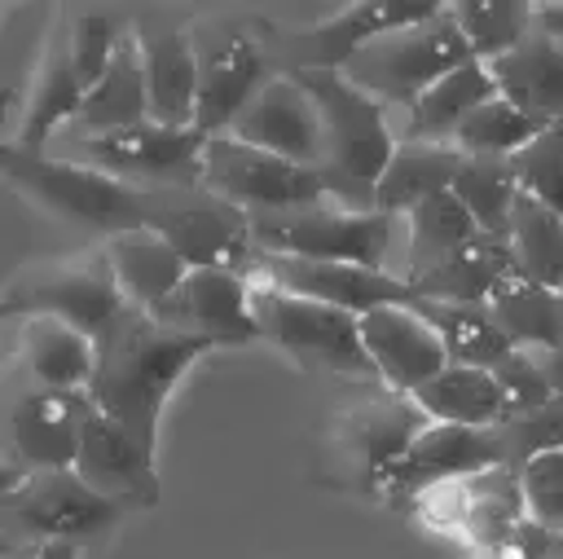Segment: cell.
<instances>
[{
	"instance_id": "cell-1",
	"label": "cell",
	"mask_w": 563,
	"mask_h": 559,
	"mask_svg": "<svg viewBox=\"0 0 563 559\" xmlns=\"http://www.w3.org/2000/svg\"><path fill=\"white\" fill-rule=\"evenodd\" d=\"M211 348V339L163 326L154 313L128 304V313L97 339V374L88 383V396L101 414H110L145 449L158 453L163 405L185 370Z\"/></svg>"
},
{
	"instance_id": "cell-2",
	"label": "cell",
	"mask_w": 563,
	"mask_h": 559,
	"mask_svg": "<svg viewBox=\"0 0 563 559\" xmlns=\"http://www.w3.org/2000/svg\"><path fill=\"white\" fill-rule=\"evenodd\" d=\"M286 75H295L303 84V92L312 97V106L321 114V132H325L321 176L330 185V198L352 211H374V189L396 154L383 101L361 92L343 70L295 66Z\"/></svg>"
},
{
	"instance_id": "cell-3",
	"label": "cell",
	"mask_w": 563,
	"mask_h": 559,
	"mask_svg": "<svg viewBox=\"0 0 563 559\" xmlns=\"http://www.w3.org/2000/svg\"><path fill=\"white\" fill-rule=\"evenodd\" d=\"M0 176L48 207L53 216L70 224L101 229L106 238L128 233V229H158L172 194L128 185L119 176H106L88 163L75 158H53V154H26L18 145H0Z\"/></svg>"
},
{
	"instance_id": "cell-4",
	"label": "cell",
	"mask_w": 563,
	"mask_h": 559,
	"mask_svg": "<svg viewBox=\"0 0 563 559\" xmlns=\"http://www.w3.org/2000/svg\"><path fill=\"white\" fill-rule=\"evenodd\" d=\"M255 295V317L268 343H277L286 357H295L303 370H325V374H356V379H378L365 339H361V317L277 291L264 277H251Z\"/></svg>"
},
{
	"instance_id": "cell-5",
	"label": "cell",
	"mask_w": 563,
	"mask_h": 559,
	"mask_svg": "<svg viewBox=\"0 0 563 559\" xmlns=\"http://www.w3.org/2000/svg\"><path fill=\"white\" fill-rule=\"evenodd\" d=\"M202 189L242 216H273V211H299L330 198V185L321 167L290 163L282 154L255 150L238 136H207L202 145Z\"/></svg>"
},
{
	"instance_id": "cell-6",
	"label": "cell",
	"mask_w": 563,
	"mask_h": 559,
	"mask_svg": "<svg viewBox=\"0 0 563 559\" xmlns=\"http://www.w3.org/2000/svg\"><path fill=\"white\" fill-rule=\"evenodd\" d=\"M260 251L321 260V264H361L387 268V246L400 216L387 211H352V207H299L273 216H246Z\"/></svg>"
},
{
	"instance_id": "cell-7",
	"label": "cell",
	"mask_w": 563,
	"mask_h": 559,
	"mask_svg": "<svg viewBox=\"0 0 563 559\" xmlns=\"http://www.w3.org/2000/svg\"><path fill=\"white\" fill-rule=\"evenodd\" d=\"M462 62H471V44H466V35L457 31V22L449 18V4H444V13H435L431 22L391 31L383 40H374L369 48H361L343 66V75L361 92H369L374 101L413 106L435 79H444Z\"/></svg>"
},
{
	"instance_id": "cell-8",
	"label": "cell",
	"mask_w": 563,
	"mask_h": 559,
	"mask_svg": "<svg viewBox=\"0 0 563 559\" xmlns=\"http://www.w3.org/2000/svg\"><path fill=\"white\" fill-rule=\"evenodd\" d=\"M4 313L57 317V321H70L84 335L101 339L128 313V295L114 277L110 255L92 251V255H79V260L22 268L4 291Z\"/></svg>"
},
{
	"instance_id": "cell-9",
	"label": "cell",
	"mask_w": 563,
	"mask_h": 559,
	"mask_svg": "<svg viewBox=\"0 0 563 559\" xmlns=\"http://www.w3.org/2000/svg\"><path fill=\"white\" fill-rule=\"evenodd\" d=\"M202 145H207V136L198 128H167V123L145 119L136 128L101 132V136L75 132L66 158L88 163L128 185H141V180L202 185Z\"/></svg>"
},
{
	"instance_id": "cell-10",
	"label": "cell",
	"mask_w": 563,
	"mask_h": 559,
	"mask_svg": "<svg viewBox=\"0 0 563 559\" xmlns=\"http://www.w3.org/2000/svg\"><path fill=\"white\" fill-rule=\"evenodd\" d=\"M194 53H198V119H194V128L202 136H224L238 123V114L260 97V88L273 79L268 48L246 26H198Z\"/></svg>"
},
{
	"instance_id": "cell-11",
	"label": "cell",
	"mask_w": 563,
	"mask_h": 559,
	"mask_svg": "<svg viewBox=\"0 0 563 559\" xmlns=\"http://www.w3.org/2000/svg\"><path fill=\"white\" fill-rule=\"evenodd\" d=\"M497 467H515L501 427H462V423H427L405 458L383 475V493L400 502H418L440 484H457Z\"/></svg>"
},
{
	"instance_id": "cell-12",
	"label": "cell",
	"mask_w": 563,
	"mask_h": 559,
	"mask_svg": "<svg viewBox=\"0 0 563 559\" xmlns=\"http://www.w3.org/2000/svg\"><path fill=\"white\" fill-rule=\"evenodd\" d=\"M128 506L88 489L75 471H31L18 493H9L13 524L40 541H92L123 519Z\"/></svg>"
},
{
	"instance_id": "cell-13",
	"label": "cell",
	"mask_w": 563,
	"mask_h": 559,
	"mask_svg": "<svg viewBox=\"0 0 563 559\" xmlns=\"http://www.w3.org/2000/svg\"><path fill=\"white\" fill-rule=\"evenodd\" d=\"M435 13H444V4H422V0H356V4H343L325 22L290 31L282 40V53L290 62L286 70H295V66L343 70L374 40H383L391 31H405V26H418V22H431Z\"/></svg>"
},
{
	"instance_id": "cell-14",
	"label": "cell",
	"mask_w": 563,
	"mask_h": 559,
	"mask_svg": "<svg viewBox=\"0 0 563 559\" xmlns=\"http://www.w3.org/2000/svg\"><path fill=\"white\" fill-rule=\"evenodd\" d=\"M251 277H264L277 291H290V295L343 308L352 317H365L374 308L418 304V291L405 277H396L387 268H361V264H321V260H295V255L260 251Z\"/></svg>"
},
{
	"instance_id": "cell-15",
	"label": "cell",
	"mask_w": 563,
	"mask_h": 559,
	"mask_svg": "<svg viewBox=\"0 0 563 559\" xmlns=\"http://www.w3.org/2000/svg\"><path fill=\"white\" fill-rule=\"evenodd\" d=\"M251 291L255 286H251L246 273H233V268H189V277L180 282V291L154 317L163 326L202 335L216 348L255 343V339H264V330H260L255 295Z\"/></svg>"
},
{
	"instance_id": "cell-16",
	"label": "cell",
	"mask_w": 563,
	"mask_h": 559,
	"mask_svg": "<svg viewBox=\"0 0 563 559\" xmlns=\"http://www.w3.org/2000/svg\"><path fill=\"white\" fill-rule=\"evenodd\" d=\"M229 136H238L255 150L282 154L290 163H303V167H321V158H325L321 114H317L312 97L303 92V84L286 70L260 88V97L238 114Z\"/></svg>"
},
{
	"instance_id": "cell-17",
	"label": "cell",
	"mask_w": 563,
	"mask_h": 559,
	"mask_svg": "<svg viewBox=\"0 0 563 559\" xmlns=\"http://www.w3.org/2000/svg\"><path fill=\"white\" fill-rule=\"evenodd\" d=\"M88 489L106 493L110 502L141 511L158 502V462L154 449H145L128 427H119L110 414L92 409L84 423L79 458L70 467Z\"/></svg>"
},
{
	"instance_id": "cell-18",
	"label": "cell",
	"mask_w": 563,
	"mask_h": 559,
	"mask_svg": "<svg viewBox=\"0 0 563 559\" xmlns=\"http://www.w3.org/2000/svg\"><path fill=\"white\" fill-rule=\"evenodd\" d=\"M88 392H53V387H26L9 409V436L13 453L31 471H70L79 458L84 423L92 414Z\"/></svg>"
},
{
	"instance_id": "cell-19",
	"label": "cell",
	"mask_w": 563,
	"mask_h": 559,
	"mask_svg": "<svg viewBox=\"0 0 563 559\" xmlns=\"http://www.w3.org/2000/svg\"><path fill=\"white\" fill-rule=\"evenodd\" d=\"M158 233L180 251V260L189 268H233V273H255L260 246L251 238V220L220 202V198H202V202H167Z\"/></svg>"
},
{
	"instance_id": "cell-20",
	"label": "cell",
	"mask_w": 563,
	"mask_h": 559,
	"mask_svg": "<svg viewBox=\"0 0 563 559\" xmlns=\"http://www.w3.org/2000/svg\"><path fill=\"white\" fill-rule=\"evenodd\" d=\"M361 339H365V352H369L378 379L387 383V392L413 396L422 383H431L449 365V352H444L440 335L413 313V304L365 313L361 317Z\"/></svg>"
},
{
	"instance_id": "cell-21",
	"label": "cell",
	"mask_w": 563,
	"mask_h": 559,
	"mask_svg": "<svg viewBox=\"0 0 563 559\" xmlns=\"http://www.w3.org/2000/svg\"><path fill=\"white\" fill-rule=\"evenodd\" d=\"M427 423L431 418L422 414V405L405 392L369 396V401H361L343 414V445H347L365 489L383 484V475L405 458V449L418 440V431Z\"/></svg>"
},
{
	"instance_id": "cell-22",
	"label": "cell",
	"mask_w": 563,
	"mask_h": 559,
	"mask_svg": "<svg viewBox=\"0 0 563 559\" xmlns=\"http://www.w3.org/2000/svg\"><path fill=\"white\" fill-rule=\"evenodd\" d=\"M84 79L75 70V57H70V44H66V31L62 22L53 26L48 35V48L35 66V79H31V92H26V106H22V123H18V136L9 145L26 150V154H44L48 136L62 128V123H75L79 110H84Z\"/></svg>"
},
{
	"instance_id": "cell-23",
	"label": "cell",
	"mask_w": 563,
	"mask_h": 559,
	"mask_svg": "<svg viewBox=\"0 0 563 559\" xmlns=\"http://www.w3.org/2000/svg\"><path fill=\"white\" fill-rule=\"evenodd\" d=\"M145 88H150V119L167 128H194L198 119V53L194 31H136Z\"/></svg>"
},
{
	"instance_id": "cell-24",
	"label": "cell",
	"mask_w": 563,
	"mask_h": 559,
	"mask_svg": "<svg viewBox=\"0 0 563 559\" xmlns=\"http://www.w3.org/2000/svg\"><path fill=\"white\" fill-rule=\"evenodd\" d=\"M114 264V277L128 295L132 308H145V313H158L176 291L180 282L189 277V264L180 260V251L158 233V229H128V233H114L106 238L101 246Z\"/></svg>"
},
{
	"instance_id": "cell-25",
	"label": "cell",
	"mask_w": 563,
	"mask_h": 559,
	"mask_svg": "<svg viewBox=\"0 0 563 559\" xmlns=\"http://www.w3.org/2000/svg\"><path fill=\"white\" fill-rule=\"evenodd\" d=\"M18 357L31 383L53 392H88L97 374V339L57 317H26Z\"/></svg>"
},
{
	"instance_id": "cell-26",
	"label": "cell",
	"mask_w": 563,
	"mask_h": 559,
	"mask_svg": "<svg viewBox=\"0 0 563 559\" xmlns=\"http://www.w3.org/2000/svg\"><path fill=\"white\" fill-rule=\"evenodd\" d=\"M515 273V255L506 238L479 233L449 260L422 268L418 277H405L418 299H449V304H488V295Z\"/></svg>"
},
{
	"instance_id": "cell-27",
	"label": "cell",
	"mask_w": 563,
	"mask_h": 559,
	"mask_svg": "<svg viewBox=\"0 0 563 559\" xmlns=\"http://www.w3.org/2000/svg\"><path fill=\"white\" fill-rule=\"evenodd\" d=\"M488 70L497 79V92L506 101H515L523 114H532L541 123L563 119V44L532 31L519 48L488 62Z\"/></svg>"
},
{
	"instance_id": "cell-28",
	"label": "cell",
	"mask_w": 563,
	"mask_h": 559,
	"mask_svg": "<svg viewBox=\"0 0 563 559\" xmlns=\"http://www.w3.org/2000/svg\"><path fill=\"white\" fill-rule=\"evenodd\" d=\"M501 97L497 79L488 70V62H462L457 70H449L444 79H435L413 106H409V123H405V141H440L453 145L457 128L484 106Z\"/></svg>"
},
{
	"instance_id": "cell-29",
	"label": "cell",
	"mask_w": 563,
	"mask_h": 559,
	"mask_svg": "<svg viewBox=\"0 0 563 559\" xmlns=\"http://www.w3.org/2000/svg\"><path fill=\"white\" fill-rule=\"evenodd\" d=\"M466 154L457 145H440V141H400L378 189H374V211L387 216H409L422 198L453 189V176L462 172Z\"/></svg>"
},
{
	"instance_id": "cell-30",
	"label": "cell",
	"mask_w": 563,
	"mask_h": 559,
	"mask_svg": "<svg viewBox=\"0 0 563 559\" xmlns=\"http://www.w3.org/2000/svg\"><path fill=\"white\" fill-rule=\"evenodd\" d=\"M150 119V88H145V62H141V44L136 31L123 40V48L114 53L110 70L88 88L84 110L75 119V132L84 136H101V132H123Z\"/></svg>"
},
{
	"instance_id": "cell-31",
	"label": "cell",
	"mask_w": 563,
	"mask_h": 559,
	"mask_svg": "<svg viewBox=\"0 0 563 559\" xmlns=\"http://www.w3.org/2000/svg\"><path fill=\"white\" fill-rule=\"evenodd\" d=\"M413 401L422 405V414L431 423L501 427L510 418L497 374L493 370H479V365H457V361H449L431 383H422L413 392Z\"/></svg>"
},
{
	"instance_id": "cell-32",
	"label": "cell",
	"mask_w": 563,
	"mask_h": 559,
	"mask_svg": "<svg viewBox=\"0 0 563 559\" xmlns=\"http://www.w3.org/2000/svg\"><path fill=\"white\" fill-rule=\"evenodd\" d=\"M488 313L519 352H563V299L559 291L510 273L493 295Z\"/></svg>"
},
{
	"instance_id": "cell-33",
	"label": "cell",
	"mask_w": 563,
	"mask_h": 559,
	"mask_svg": "<svg viewBox=\"0 0 563 559\" xmlns=\"http://www.w3.org/2000/svg\"><path fill=\"white\" fill-rule=\"evenodd\" d=\"M413 313L440 335L449 361L457 365H479V370H497L515 348L501 335V326L493 321L488 304H449V299H418Z\"/></svg>"
},
{
	"instance_id": "cell-34",
	"label": "cell",
	"mask_w": 563,
	"mask_h": 559,
	"mask_svg": "<svg viewBox=\"0 0 563 559\" xmlns=\"http://www.w3.org/2000/svg\"><path fill=\"white\" fill-rule=\"evenodd\" d=\"M506 246L515 255V273L532 277L550 291L563 286V211L519 194L506 229Z\"/></svg>"
},
{
	"instance_id": "cell-35",
	"label": "cell",
	"mask_w": 563,
	"mask_h": 559,
	"mask_svg": "<svg viewBox=\"0 0 563 559\" xmlns=\"http://www.w3.org/2000/svg\"><path fill=\"white\" fill-rule=\"evenodd\" d=\"M405 229H409V268H405V277H418L422 268L449 260V255L462 251L471 238H479L475 216L466 211V202H462L453 189L422 198V202L405 216Z\"/></svg>"
},
{
	"instance_id": "cell-36",
	"label": "cell",
	"mask_w": 563,
	"mask_h": 559,
	"mask_svg": "<svg viewBox=\"0 0 563 559\" xmlns=\"http://www.w3.org/2000/svg\"><path fill=\"white\" fill-rule=\"evenodd\" d=\"M449 18L466 35L475 62H497L532 35V4L519 0H462L449 4Z\"/></svg>"
},
{
	"instance_id": "cell-37",
	"label": "cell",
	"mask_w": 563,
	"mask_h": 559,
	"mask_svg": "<svg viewBox=\"0 0 563 559\" xmlns=\"http://www.w3.org/2000/svg\"><path fill=\"white\" fill-rule=\"evenodd\" d=\"M545 128H550V123L523 114L515 101L493 97V101H484V106L457 128L453 145H457L466 158H510V154H519L532 136H541Z\"/></svg>"
},
{
	"instance_id": "cell-38",
	"label": "cell",
	"mask_w": 563,
	"mask_h": 559,
	"mask_svg": "<svg viewBox=\"0 0 563 559\" xmlns=\"http://www.w3.org/2000/svg\"><path fill=\"white\" fill-rule=\"evenodd\" d=\"M453 194L466 202V211L475 216L479 233L506 238L510 229V211L519 202V180L510 172L506 158H466L462 172L453 176Z\"/></svg>"
},
{
	"instance_id": "cell-39",
	"label": "cell",
	"mask_w": 563,
	"mask_h": 559,
	"mask_svg": "<svg viewBox=\"0 0 563 559\" xmlns=\"http://www.w3.org/2000/svg\"><path fill=\"white\" fill-rule=\"evenodd\" d=\"M62 31H66V44H70L84 88H92L110 70L114 53L132 35V26L123 22L119 9H62Z\"/></svg>"
},
{
	"instance_id": "cell-40",
	"label": "cell",
	"mask_w": 563,
	"mask_h": 559,
	"mask_svg": "<svg viewBox=\"0 0 563 559\" xmlns=\"http://www.w3.org/2000/svg\"><path fill=\"white\" fill-rule=\"evenodd\" d=\"M506 163H510V172L519 180V194L563 211V119H554L541 136H532Z\"/></svg>"
},
{
	"instance_id": "cell-41",
	"label": "cell",
	"mask_w": 563,
	"mask_h": 559,
	"mask_svg": "<svg viewBox=\"0 0 563 559\" xmlns=\"http://www.w3.org/2000/svg\"><path fill=\"white\" fill-rule=\"evenodd\" d=\"M493 374H497V383H501V396H506L510 418L532 414V409L550 405L554 396H563V387H559V379H554L545 352H519V348H515ZM510 418H506V423H510Z\"/></svg>"
},
{
	"instance_id": "cell-42",
	"label": "cell",
	"mask_w": 563,
	"mask_h": 559,
	"mask_svg": "<svg viewBox=\"0 0 563 559\" xmlns=\"http://www.w3.org/2000/svg\"><path fill=\"white\" fill-rule=\"evenodd\" d=\"M484 559H563V537L537 519H519L515 528H506L493 546L479 550Z\"/></svg>"
},
{
	"instance_id": "cell-43",
	"label": "cell",
	"mask_w": 563,
	"mask_h": 559,
	"mask_svg": "<svg viewBox=\"0 0 563 559\" xmlns=\"http://www.w3.org/2000/svg\"><path fill=\"white\" fill-rule=\"evenodd\" d=\"M532 31H541V35L554 40V44H563V0L532 4Z\"/></svg>"
},
{
	"instance_id": "cell-44",
	"label": "cell",
	"mask_w": 563,
	"mask_h": 559,
	"mask_svg": "<svg viewBox=\"0 0 563 559\" xmlns=\"http://www.w3.org/2000/svg\"><path fill=\"white\" fill-rule=\"evenodd\" d=\"M35 559H79V546L75 541H40Z\"/></svg>"
},
{
	"instance_id": "cell-45",
	"label": "cell",
	"mask_w": 563,
	"mask_h": 559,
	"mask_svg": "<svg viewBox=\"0 0 563 559\" xmlns=\"http://www.w3.org/2000/svg\"><path fill=\"white\" fill-rule=\"evenodd\" d=\"M13 559H35V550H31V555H13Z\"/></svg>"
},
{
	"instance_id": "cell-46",
	"label": "cell",
	"mask_w": 563,
	"mask_h": 559,
	"mask_svg": "<svg viewBox=\"0 0 563 559\" xmlns=\"http://www.w3.org/2000/svg\"><path fill=\"white\" fill-rule=\"evenodd\" d=\"M559 299H563V286H559Z\"/></svg>"
},
{
	"instance_id": "cell-47",
	"label": "cell",
	"mask_w": 563,
	"mask_h": 559,
	"mask_svg": "<svg viewBox=\"0 0 563 559\" xmlns=\"http://www.w3.org/2000/svg\"><path fill=\"white\" fill-rule=\"evenodd\" d=\"M559 537H563V533H559Z\"/></svg>"
}]
</instances>
